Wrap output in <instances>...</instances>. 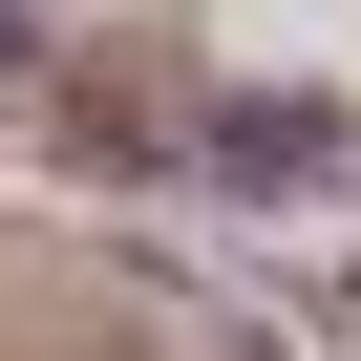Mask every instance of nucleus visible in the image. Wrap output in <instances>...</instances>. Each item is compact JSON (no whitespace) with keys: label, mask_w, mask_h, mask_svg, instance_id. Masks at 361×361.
<instances>
[{"label":"nucleus","mask_w":361,"mask_h":361,"mask_svg":"<svg viewBox=\"0 0 361 361\" xmlns=\"http://www.w3.org/2000/svg\"><path fill=\"white\" fill-rule=\"evenodd\" d=\"M0 64H22V0H0Z\"/></svg>","instance_id":"obj_1"}]
</instances>
